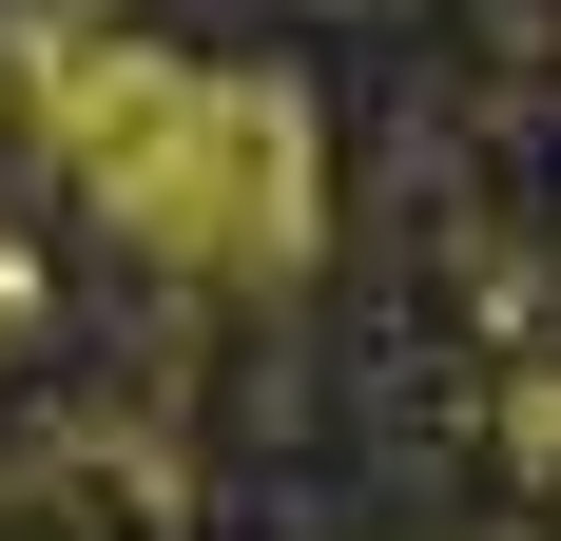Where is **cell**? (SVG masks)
Here are the masks:
<instances>
[{
	"label": "cell",
	"mask_w": 561,
	"mask_h": 541,
	"mask_svg": "<svg viewBox=\"0 0 561 541\" xmlns=\"http://www.w3.org/2000/svg\"><path fill=\"white\" fill-rule=\"evenodd\" d=\"M78 174H98L136 232L174 252H290V116L272 97H214V78H174V58H78L39 78Z\"/></svg>",
	"instance_id": "1"
}]
</instances>
